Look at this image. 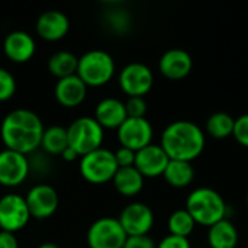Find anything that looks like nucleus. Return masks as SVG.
<instances>
[{"instance_id": "f257e3e1", "label": "nucleus", "mask_w": 248, "mask_h": 248, "mask_svg": "<svg viewBox=\"0 0 248 248\" xmlns=\"http://www.w3.org/2000/svg\"><path fill=\"white\" fill-rule=\"evenodd\" d=\"M45 126L38 113L29 109L10 110L0 124V138L6 150L31 155L41 147Z\"/></svg>"}, {"instance_id": "f03ea898", "label": "nucleus", "mask_w": 248, "mask_h": 248, "mask_svg": "<svg viewBox=\"0 0 248 248\" xmlns=\"http://www.w3.org/2000/svg\"><path fill=\"white\" fill-rule=\"evenodd\" d=\"M160 145L170 160L192 163L203 153L206 135L198 124L180 119L164 128Z\"/></svg>"}, {"instance_id": "7ed1b4c3", "label": "nucleus", "mask_w": 248, "mask_h": 248, "mask_svg": "<svg viewBox=\"0 0 248 248\" xmlns=\"http://www.w3.org/2000/svg\"><path fill=\"white\" fill-rule=\"evenodd\" d=\"M196 225L211 228L219 221L228 218V205L222 195L212 187H198L186 199L185 208Z\"/></svg>"}, {"instance_id": "20e7f679", "label": "nucleus", "mask_w": 248, "mask_h": 248, "mask_svg": "<svg viewBox=\"0 0 248 248\" xmlns=\"http://www.w3.org/2000/svg\"><path fill=\"white\" fill-rule=\"evenodd\" d=\"M116 73L113 57L103 49H90L78 57L77 76L87 87L106 86Z\"/></svg>"}, {"instance_id": "39448f33", "label": "nucleus", "mask_w": 248, "mask_h": 248, "mask_svg": "<svg viewBox=\"0 0 248 248\" xmlns=\"http://www.w3.org/2000/svg\"><path fill=\"white\" fill-rule=\"evenodd\" d=\"M68 147L80 157L102 148L105 140V129L96 122L93 116H80L67 128Z\"/></svg>"}, {"instance_id": "423d86ee", "label": "nucleus", "mask_w": 248, "mask_h": 248, "mask_svg": "<svg viewBox=\"0 0 248 248\" xmlns=\"http://www.w3.org/2000/svg\"><path fill=\"white\" fill-rule=\"evenodd\" d=\"M78 169L86 182L92 185H105L113 180L119 167L116 164L113 151L102 147L80 157Z\"/></svg>"}, {"instance_id": "0eeeda50", "label": "nucleus", "mask_w": 248, "mask_h": 248, "mask_svg": "<svg viewBox=\"0 0 248 248\" xmlns=\"http://www.w3.org/2000/svg\"><path fill=\"white\" fill-rule=\"evenodd\" d=\"M128 235L118 218L103 217L96 219L87 230L86 243L89 248H122Z\"/></svg>"}, {"instance_id": "6e6552de", "label": "nucleus", "mask_w": 248, "mask_h": 248, "mask_svg": "<svg viewBox=\"0 0 248 248\" xmlns=\"http://www.w3.org/2000/svg\"><path fill=\"white\" fill-rule=\"evenodd\" d=\"M118 83L128 97H145L154 86V74L142 62H129L119 71Z\"/></svg>"}, {"instance_id": "1a4fd4ad", "label": "nucleus", "mask_w": 248, "mask_h": 248, "mask_svg": "<svg viewBox=\"0 0 248 248\" xmlns=\"http://www.w3.org/2000/svg\"><path fill=\"white\" fill-rule=\"evenodd\" d=\"M31 219L25 196L19 193H6L0 198V231L17 232L23 230Z\"/></svg>"}, {"instance_id": "9d476101", "label": "nucleus", "mask_w": 248, "mask_h": 248, "mask_svg": "<svg viewBox=\"0 0 248 248\" xmlns=\"http://www.w3.org/2000/svg\"><path fill=\"white\" fill-rule=\"evenodd\" d=\"M121 147L132 151H140L153 144L154 129L147 118H126L125 122L116 129Z\"/></svg>"}, {"instance_id": "9b49d317", "label": "nucleus", "mask_w": 248, "mask_h": 248, "mask_svg": "<svg viewBox=\"0 0 248 248\" xmlns=\"http://www.w3.org/2000/svg\"><path fill=\"white\" fill-rule=\"evenodd\" d=\"M118 221L128 237H137L148 235L154 227L155 218L153 209L148 205L142 202H132L121 211Z\"/></svg>"}, {"instance_id": "f8f14e48", "label": "nucleus", "mask_w": 248, "mask_h": 248, "mask_svg": "<svg viewBox=\"0 0 248 248\" xmlns=\"http://www.w3.org/2000/svg\"><path fill=\"white\" fill-rule=\"evenodd\" d=\"M31 218L35 219H48L51 218L60 205V198L57 190L46 185V183H39L31 187L25 196Z\"/></svg>"}, {"instance_id": "ddd939ff", "label": "nucleus", "mask_w": 248, "mask_h": 248, "mask_svg": "<svg viewBox=\"0 0 248 248\" xmlns=\"http://www.w3.org/2000/svg\"><path fill=\"white\" fill-rule=\"evenodd\" d=\"M29 174L31 170L28 155L6 148L0 151V186L9 189L17 187L28 179Z\"/></svg>"}, {"instance_id": "4468645a", "label": "nucleus", "mask_w": 248, "mask_h": 248, "mask_svg": "<svg viewBox=\"0 0 248 248\" xmlns=\"http://www.w3.org/2000/svg\"><path fill=\"white\" fill-rule=\"evenodd\" d=\"M169 161L170 158L160 144H150L135 153L134 167L141 173L144 179H155L163 177Z\"/></svg>"}, {"instance_id": "2eb2a0df", "label": "nucleus", "mask_w": 248, "mask_h": 248, "mask_svg": "<svg viewBox=\"0 0 248 248\" xmlns=\"http://www.w3.org/2000/svg\"><path fill=\"white\" fill-rule=\"evenodd\" d=\"M193 68L192 55L182 48H171L166 51L158 61V70L163 77L179 81L186 78Z\"/></svg>"}, {"instance_id": "dca6fc26", "label": "nucleus", "mask_w": 248, "mask_h": 248, "mask_svg": "<svg viewBox=\"0 0 248 248\" xmlns=\"http://www.w3.org/2000/svg\"><path fill=\"white\" fill-rule=\"evenodd\" d=\"M3 52L6 58L15 64H25L32 60L36 52L33 36L25 31L9 32L3 41Z\"/></svg>"}, {"instance_id": "f3484780", "label": "nucleus", "mask_w": 248, "mask_h": 248, "mask_svg": "<svg viewBox=\"0 0 248 248\" xmlns=\"http://www.w3.org/2000/svg\"><path fill=\"white\" fill-rule=\"evenodd\" d=\"M35 29L41 39L48 42H57L65 38V35L68 33L70 19L64 12L48 10L38 17Z\"/></svg>"}, {"instance_id": "a211bd4d", "label": "nucleus", "mask_w": 248, "mask_h": 248, "mask_svg": "<svg viewBox=\"0 0 248 248\" xmlns=\"http://www.w3.org/2000/svg\"><path fill=\"white\" fill-rule=\"evenodd\" d=\"M87 86L83 83V80L74 74L65 78H60L55 83L54 87V96L58 105L67 109L78 108L87 97Z\"/></svg>"}, {"instance_id": "6ab92c4d", "label": "nucleus", "mask_w": 248, "mask_h": 248, "mask_svg": "<svg viewBox=\"0 0 248 248\" xmlns=\"http://www.w3.org/2000/svg\"><path fill=\"white\" fill-rule=\"evenodd\" d=\"M93 118L105 131L118 129L128 118L125 102L116 97H105L96 105Z\"/></svg>"}, {"instance_id": "aec40b11", "label": "nucleus", "mask_w": 248, "mask_h": 248, "mask_svg": "<svg viewBox=\"0 0 248 248\" xmlns=\"http://www.w3.org/2000/svg\"><path fill=\"white\" fill-rule=\"evenodd\" d=\"M208 244L211 248H237L240 234L232 221L228 218L208 228Z\"/></svg>"}, {"instance_id": "412c9836", "label": "nucleus", "mask_w": 248, "mask_h": 248, "mask_svg": "<svg viewBox=\"0 0 248 248\" xmlns=\"http://www.w3.org/2000/svg\"><path fill=\"white\" fill-rule=\"evenodd\" d=\"M112 183L115 190L121 196L134 198L140 195L141 190L144 189L145 179L135 167H125V169H118Z\"/></svg>"}, {"instance_id": "4be33fe9", "label": "nucleus", "mask_w": 248, "mask_h": 248, "mask_svg": "<svg viewBox=\"0 0 248 248\" xmlns=\"http://www.w3.org/2000/svg\"><path fill=\"white\" fill-rule=\"evenodd\" d=\"M163 177L169 186L174 189H186L195 180V167L192 163L187 161L170 160Z\"/></svg>"}, {"instance_id": "5701e85b", "label": "nucleus", "mask_w": 248, "mask_h": 248, "mask_svg": "<svg viewBox=\"0 0 248 248\" xmlns=\"http://www.w3.org/2000/svg\"><path fill=\"white\" fill-rule=\"evenodd\" d=\"M39 148H42L46 155H61L68 148L67 128L61 125H51L45 128Z\"/></svg>"}, {"instance_id": "b1692460", "label": "nucleus", "mask_w": 248, "mask_h": 248, "mask_svg": "<svg viewBox=\"0 0 248 248\" xmlns=\"http://www.w3.org/2000/svg\"><path fill=\"white\" fill-rule=\"evenodd\" d=\"M78 57L70 51H57L48 60V71L57 78H65L77 74Z\"/></svg>"}, {"instance_id": "393cba45", "label": "nucleus", "mask_w": 248, "mask_h": 248, "mask_svg": "<svg viewBox=\"0 0 248 248\" xmlns=\"http://www.w3.org/2000/svg\"><path fill=\"white\" fill-rule=\"evenodd\" d=\"M235 119L227 112H215L212 113L205 125L206 132L215 140H225L232 137Z\"/></svg>"}, {"instance_id": "a878e982", "label": "nucleus", "mask_w": 248, "mask_h": 248, "mask_svg": "<svg viewBox=\"0 0 248 248\" xmlns=\"http://www.w3.org/2000/svg\"><path fill=\"white\" fill-rule=\"evenodd\" d=\"M167 228H169L170 235L189 238L193 234L196 224L186 209H177L169 217Z\"/></svg>"}, {"instance_id": "bb28decb", "label": "nucleus", "mask_w": 248, "mask_h": 248, "mask_svg": "<svg viewBox=\"0 0 248 248\" xmlns=\"http://www.w3.org/2000/svg\"><path fill=\"white\" fill-rule=\"evenodd\" d=\"M16 87L17 84L15 76L9 70L0 67V102L10 100L16 93Z\"/></svg>"}, {"instance_id": "cd10ccee", "label": "nucleus", "mask_w": 248, "mask_h": 248, "mask_svg": "<svg viewBox=\"0 0 248 248\" xmlns=\"http://www.w3.org/2000/svg\"><path fill=\"white\" fill-rule=\"evenodd\" d=\"M128 118H145L148 106L144 97H128L125 102Z\"/></svg>"}, {"instance_id": "c85d7f7f", "label": "nucleus", "mask_w": 248, "mask_h": 248, "mask_svg": "<svg viewBox=\"0 0 248 248\" xmlns=\"http://www.w3.org/2000/svg\"><path fill=\"white\" fill-rule=\"evenodd\" d=\"M232 137L240 145L248 148V113H243L235 119Z\"/></svg>"}, {"instance_id": "c756f323", "label": "nucleus", "mask_w": 248, "mask_h": 248, "mask_svg": "<svg viewBox=\"0 0 248 248\" xmlns=\"http://www.w3.org/2000/svg\"><path fill=\"white\" fill-rule=\"evenodd\" d=\"M109 25L115 32H124L129 26V17L124 13V10H113L108 16Z\"/></svg>"}, {"instance_id": "7c9ffc66", "label": "nucleus", "mask_w": 248, "mask_h": 248, "mask_svg": "<svg viewBox=\"0 0 248 248\" xmlns=\"http://www.w3.org/2000/svg\"><path fill=\"white\" fill-rule=\"evenodd\" d=\"M115 154V160L119 169H125V167H134L135 164V151L125 148V147H119L118 150L113 151Z\"/></svg>"}, {"instance_id": "2f4dec72", "label": "nucleus", "mask_w": 248, "mask_h": 248, "mask_svg": "<svg viewBox=\"0 0 248 248\" xmlns=\"http://www.w3.org/2000/svg\"><path fill=\"white\" fill-rule=\"evenodd\" d=\"M122 248H157V244L150 235H137L128 237Z\"/></svg>"}, {"instance_id": "473e14b6", "label": "nucleus", "mask_w": 248, "mask_h": 248, "mask_svg": "<svg viewBox=\"0 0 248 248\" xmlns=\"http://www.w3.org/2000/svg\"><path fill=\"white\" fill-rule=\"evenodd\" d=\"M157 248H192L189 238L176 237V235H166L158 244Z\"/></svg>"}, {"instance_id": "72a5a7b5", "label": "nucleus", "mask_w": 248, "mask_h": 248, "mask_svg": "<svg viewBox=\"0 0 248 248\" xmlns=\"http://www.w3.org/2000/svg\"><path fill=\"white\" fill-rule=\"evenodd\" d=\"M0 248H19V243L15 234L0 231Z\"/></svg>"}, {"instance_id": "f704fd0d", "label": "nucleus", "mask_w": 248, "mask_h": 248, "mask_svg": "<svg viewBox=\"0 0 248 248\" xmlns=\"http://www.w3.org/2000/svg\"><path fill=\"white\" fill-rule=\"evenodd\" d=\"M61 158L65 161V163H73V161H76V160H78L80 158V155L73 150V148H67L62 154H61Z\"/></svg>"}, {"instance_id": "c9c22d12", "label": "nucleus", "mask_w": 248, "mask_h": 248, "mask_svg": "<svg viewBox=\"0 0 248 248\" xmlns=\"http://www.w3.org/2000/svg\"><path fill=\"white\" fill-rule=\"evenodd\" d=\"M38 248H60L55 243H42V244H39Z\"/></svg>"}, {"instance_id": "e433bc0d", "label": "nucleus", "mask_w": 248, "mask_h": 248, "mask_svg": "<svg viewBox=\"0 0 248 248\" xmlns=\"http://www.w3.org/2000/svg\"><path fill=\"white\" fill-rule=\"evenodd\" d=\"M246 201H247V208H248V192H247V198H246Z\"/></svg>"}, {"instance_id": "4c0bfd02", "label": "nucleus", "mask_w": 248, "mask_h": 248, "mask_svg": "<svg viewBox=\"0 0 248 248\" xmlns=\"http://www.w3.org/2000/svg\"><path fill=\"white\" fill-rule=\"evenodd\" d=\"M247 248H248V243H247Z\"/></svg>"}]
</instances>
